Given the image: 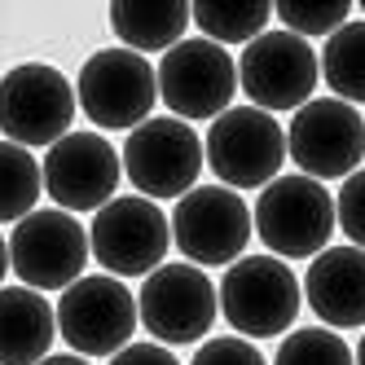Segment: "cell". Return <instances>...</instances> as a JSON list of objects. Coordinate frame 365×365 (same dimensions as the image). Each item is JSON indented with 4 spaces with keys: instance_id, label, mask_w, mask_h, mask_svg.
I'll use <instances>...</instances> for the list:
<instances>
[{
    "instance_id": "6da1fadb",
    "label": "cell",
    "mask_w": 365,
    "mask_h": 365,
    "mask_svg": "<svg viewBox=\"0 0 365 365\" xmlns=\"http://www.w3.org/2000/svg\"><path fill=\"white\" fill-rule=\"evenodd\" d=\"M216 295L225 322L242 339H273L295 326L304 304V282L277 255H242L238 264L225 269Z\"/></svg>"
},
{
    "instance_id": "7a4b0ae2",
    "label": "cell",
    "mask_w": 365,
    "mask_h": 365,
    "mask_svg": "<svg viewBox=\"0 0 365 365\" xmlns=\"http://www.w3.org/2000/svg\"><path fill=\"white\" fill-rule=\"evenodd\" d=\"M255 233L277 259H312L330 247L334 233V198L312 176H277L259 190L251 207Z\"/></svg>"
},
{
    "instance_id": "3957f363",
    "label": "cell",
    "mask_w": 365,
    "mask_h": 365,
    "mask_svg": "<svg viewBox=\"0 0 365 365\" xmlns=\"http://www.w3.org/2000/svg\"><path fill=\"white\" fill-rule=\"evenodd\" d=\"M80 110L71 80L48 62H22L0 75V133L14 145H58Z\"/></svg>"
},
{
    "instance_id": "277c9868",
    "label": "cell",
    "mask_w": 365,
    "mask_h": 365,
    "mask_svg": "<svg viewBox=\"0 0 365 365\" xmlns=\"http://www.w3.org/2000/svg\"><path fill=\"white\" fill-rule=\"evenodd\" d=\"M207 163L202 137L185 119L159 115L133 128L123 141V176L137 185L141 198L159 202V198H185L194 190V180Z\"/></svg>"
},
{
    "instance_id": "5b68a950",
    "label": "cell",
    "mask_w": 365,
    "mask_h": 365,
    "mask_svg": "<svg viewBox=\"0 0 365 365\" xmlns=\"http://www.w3.org/2000/svg\"><path fill=\"white\" fill-rule=\"evenodd\" d=\"M207 168L229 190H259L286 163V128L259 106H229L202 137Z\"/></svg>"
},
{
    "instance_id": "8992f818",
    "label": "cell",
    "mask_w": 365,
    "mask_h": 365,
    "mask_svg": "<svg viewBox=\"0 0 365 365\" xmlns=\"http://www.w3.org/2000/svg\"><path fill=\"white\" fill-rule=\"evenodd\" d=\"M141 326L137 295L110 273H84L58 299V334L80 356H115Z\"/></svg>"
},
{
    "instance_id": "52a82bcc",
    "label": "cell",
    "mask_w": 365,
    "mask_h": 365,
    "mask_svg": "<svg viewBox=\"0 0 365 365\" xmlns=\"http://www.w3.org/2000/svg\"><path fill=\"white\" fill-rule=\"evenodd\" d=\"M88 247L110 277H150L154 269H163L172 247V216H163L159 202L141 194L110 198L88 225Z\"/></svg>"
},
{
    "instance_id": "ba28073f",
    "label": "cell",
    "mask_w": 365,
    "mask_h": 365,
    "mask_svg": "<svg viewBox=\"0 0 365 365\" xmlns=\"http://www.w3.org/2000/svg\"><path fill=\"white\" fill-rule=\"evenodd\" d=\"M251 207L229 185H194L185 198H176L172 212V242L198 269L238 264L251 242Z\"/></svg>"
},
{
    "instance_id": "9c48e42d",
    "label": "cell",
    "mask_w": 365,
    "mask_h": 365,
    "mask_svg": "<svg viewBox=\"0 0 365 365\" xmlns=\"http://www.w3.org/2000/svg\"><path fill=\"white\" fill-rule=\"evenodd\" d=\"M75 97H80L84 115L97 128H141L154 110V97H159V71H154L141 53L133 48H97V53L80 66V80H75Z\"/></svg>"
},
{
    "instance_id": "30bf717a",
    "label": "cell",
    "mask_w": 365,
    "mask_h": 365,
    "mask_svg": "<svg viewBox=\"0 0 365 365\" xmlns=\"http://www.w3.org/2000/svg\"><path fill=\"white\" fill-rule=\"evenodd\" d=\"M137 312H141V326L150 330L154 344L180 348V344L207 339V330L216 326V312H220V295L198 264L180 259V264L154 269L141 282Z\"/></svg>"
},
{
    "instance_id": "8fae6325",
    "label": "cell",
    "mask_w": 365,
    "mask_h": 365,
    "mask_svg": "<svg viewBox=\"0 0 365 365\" xmlns=\"http://www.w3.org/2000/svg\"><path fill=\"white\" fill-rule=\"evenodd\" d=\"M286 154L312 180L352 176L365 159V119L339 97H312L286 128Z\"/></svg>"
},
{
    "instance_id": "7c38bea8",
    "label": "cell",
    "mask_w": 365,
    "mask_h": 365,
    "mask_svg": "<svg viewBox=\"0 0 365 365\" xmlns=\"http://www.w3.org/2000/svg\"><path fill=\"white\" fill-rule=\"evenodd\" d=\"M238 93V62L216 40H180L159 62V97L176 119H220Z\"/></svg>"
},
{
    "instance_id": "4fadbf2b",
    "label": "cell",
    "mask_w": 365,
    "mask_h": 365,
    "mask_svg": "<svg viewBox=\"0 0 365 365\" xmlns=\"http://www.w3.org/2000/svg\"><path fill=\"white\" fill-rule=\"evenodd\" d=\"M88 233L71 212H31L9 233V264L22 286L31 291H66L84 277L88 264Z\"/></svg>"
},
{
    "instance_id": "5bb4252c",
    "label": "cell",
    "mask_w": 365,
    "mask_h": 365,
    "mask_svg": "<svg viewBox=\"0 0 365 365\" xmlns=\"http://www.w3.org/2000/svg\"><path fill=\"white\" fill-rule=\"evenodd\" d=\"M322 80V58L312 44L291 31H264L238 58V84L259 110H299L312 101Z\"/></svg>"
},
{
    "instance_id": "9a60e30c",
    "label": "cell",
    "mask_w": 365,
    "mask_h": 365,
    "mask_svg": "<svg viewBox=\"0 0 365 365\" xmlns=\"http://www.w3.org/2000/svg\"><path fill=\"white\" fill-rule=\"evenodd\" d=\"M44 190L62 212H101L119 190V150L97 133H66L44 154Z\"/></svg>"
},
{
    "instance_id": "2e32d148",
    "label": "cell",
    "mask_w": 365,
    "mask_h": 365,
    "mask_svg": "<svg viewBox=\"0 0 365 365\" xmlns=\"http://www.w3.org/2000/svg\"><path fill=\"white\" fill-rule=\"evenodd\" d=\"M304 299L334 330L365 326V251L326 247L304 273Z\"/></svg>"
},
{
    "instance_id": "e0dca14e",
    "label": "cell",
    "mask_w": 365,
    "mask_h": 365,
    "mask_svg": "<svg viewBox=\"0 0 365 365\" xmlns=\"http://www.w3.org/2000/svg\"><path fill=\"white\" fill-rule=\"evenodd\" d=\"M58 339V308L31 286H0V365H40Z\"/></svg>"
},
{
    "instance_id": "ac0fdd59",
    "label": "cell",
    "mask_w": 365,
    "mask_h": 365,
    "mask_svg": "<svg viewBox=\"0 0 365 365\" xmlns=\"http://www.w3.org/2000/svg\"><path fill=\"white\" fill-rule=\"evenodd\" d=\"M110 27L123 48L133 53H168L180 44L190 27V5L185 0H115L110 5Z\"/></svg>"
},
{
    "instance_id": "d6986e66",
    "label": "cell",
    "mask_w": 365,
    "mask_h": 365,
    "mask_svg": "<svg viewBox=\"0 0 365 365\" xmlns=\"http://www.w3.org/2000/svg\"><path fill=\"white\" fill-rule=\"evenodd\" d=\"M190 18L198 22L202 40L216 44H251L264 36L273 5L269 0H194Z\"/></svg>"
},
{
    "instance_id": "ffe728a7",
    "label": "cell",
    "mask_w": 365,
    "mask_h": 365,
    "mask_svg": "<svg viewBox=\"0 0 365 365\" xmlns=\"http://www.w3.org/2000/svg\"><path fill=\"white\" fill-rule=\"evenodd\" d=\"M322 80L339 101H365V18L339 27L322 48Z\"/></svg>"
},
{
    "instance_id": "44dd1931",
    "label": "cell",
    "mask_w": 365,
    "mask_h": 365,
    "mask_svg": "<svg viewBox=\"0 0 365 365\" xmlns=\"http://www.w3.org/2000/svg\"><path fill=\"white\" fill-rule=\"evenodd\" d=\"M44 190V168L27 145L0 141V220H27Z\"/></svg>"
},
{
    "instance_id": "7402d4cb",
    "label": "cell",
    "mask_w": 365,
    "mask_h": 365,
    "mask_svg": "<svg viewBox=\"0 0 365 365\" xmlns=\"http://www.w3.org/2000/svg\"><path fill=\"white\" fill-rule=\"evenodd\" d=\"M273 365H356V356L330 326H299L282 339Z\"/></svg>"
},
{
    "instance_id": "603a6c76",
    "label": "cell",
    "mask_w": 365,
    "mask_h": 365,
    "mask_svg": "<svg viewBox=\"0 0 365 365\" xmlns=\"http://www.w3.org/2000/svg\"><path fill=\"white\" fill-rule=\"evenodd\" d=\"M273 14L286 22L291 36H334L339 27L352 22V0H277Z\"/></svg>"
},
{
    "instance_id": "cb8c5ba5",
    "label": "cell",
    "mask_w": 365,
    "mask_h": 365,
    "mask_svg": "<svg viewBox=\"0 0 365 365\" xmlns=\"http://www.w3.org/2000/svg\"><path fill=\"white\" fill-rule=\"evenodd\" d=\"M334 220H339V229L348 233V242L365 251V168H356L344 185H339Z\"/></svg>"
},
{
    "instance_id": "d4e9b609",
    "label": "cell",
    "mask_w": 365,
    "mask_h": 365,
    "mask_svg": "<svg viewBox=\"0 0 365 365\" xmlns=\"http://www.w3.org/2000/svg\"><path fill=\"white\" fill-rule=\"evenodd\" d=\"M190 365H269L264 356H259V348L251 344V339L242 334H220V339H207V344L194 352Z\"/></svg>"
},
{
    "instance_id": "484cf974",
    "label": "cell",
    "mask_w": 365,
    "mask_h": 365,
    "mask_svg": "<svg viewBox=\"0 0 365 365\" xmlns=\"http://www.w3.org/2000/svg\"><path fill=\"white\" fill-rule=\"evenodd\" d=\"M110 365H180V361L163 344H154V339H150V344H128L123 352H115Z\"/></svg>"
},
{
    "instance_id": "4316f807",
    "label": "cell",
    "mask_w": 365,
    "mask_h": 365,
    "mask_svg": "<svg viewBox=\"0 0 365 365\" xmlns=\"http://www.w3.org/2000/svg\"><path fill=\"white\" fill-rule=\"evenodd\" d=\"M40 365H88V356H80V352H58L53 356V352H48Z\"/></svg>"
},
{
    "instance_id": "83f0119b",
    "label": "cell",
    "mask_w": 365,
    "mask_h": 365,
    "mask_svg": "<svg viewBox=\"0 0 365 365\" xmlns=\"http://www.w3.org/2000/svg\"><path fill=\"white\" fill-rule=\"evenodd\" d=\"M5 273H9V242L0 238V286H5Z\"/></svg>"
},
{
    "instance_id": "f1b7e54d",
    "label": "cell",
    "mask_w": 365,
    "mask_h": 365,
    "mask_svg": "<svg viewBox=\"0 0 365 365\" xmlns=\"http://www.w3.org/2000/svg\"><path fill=\"white\" fill-rule=\"evenodd\" d=\"M352 356H356V365H365V334H361V344H356V352H352Z\"/></svg>"
},
{
    "instance_id": "f546056e",
    "label": "cell",
    "mask_w": 365,
    "mask_h": 365,
    "mask_svg": "<svg viewBox=\"0 0 365 365\" xmlns=\"http://www.w3.org/2000/svg\"><path fill=\"white\" fill-rule=\"evenodd\" d=\"M361 14H365V0H361Z\"/></svg>"
}]
</instances>
